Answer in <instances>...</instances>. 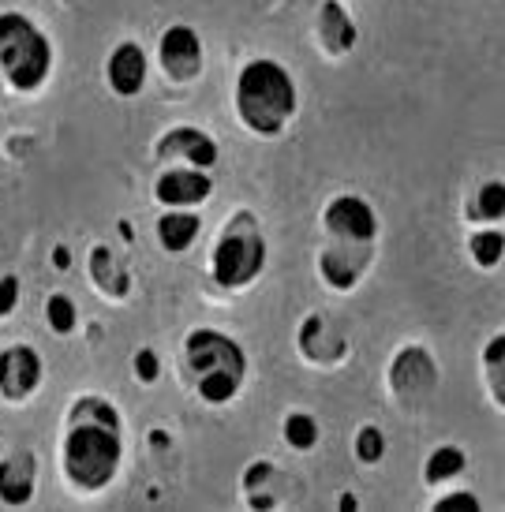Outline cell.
<instances>
[{
  "mask_svg": "<svg viewBox=\"0 0 505 512\" xmlns=\"http://www.w3.org/2000/svg\"><path fill=\"white\" fill-rule=\"evenodd\" d=\"M124 456L120 438V415L109 400L79 397L68 415V434H64V475L75 490L98 494L116 479Z\"/></svg>",
  "mask_w": 505,
  "mask_h": 512,
  "instance_id": "cell-1",
  "label": "cell"
},
{
  "mask_svg": "<svg viewBox=\"0 0 505 512\" xmlns=\"http://www.w3.org/2000/svg\"><path fill=\"white\" fill-rule=\"evenodd\" d=\"M296 105H300V94L289 68H281L270 57L244 64V72L236 79V113L251 135H262V139L281 135L296 116Z\"/></svg>",
  "mask_w": 505,
  "mask_h": 512,
  "instance_id": "cell-2",
  "label": "cell"
},
{
  "mask_svg": "<svg viewBox=\"0 0 505 512\" xmlns=\"http://www.w3.org/2000/svg\"><path fill=\"white\" fill-rule=\"evenodd\" d=\"M184 356H188V370L195 378V393L206 404H229L247 374V356L244 348L217 333V329H191L184 341Z\"/></svg>",
  "mask_w": 505,
  "mask_h": 512,
  "instance_id": "cell-3",
  "label": "cell"
},
{
  "mask_svg": "<svg viewBox=\"0 0 505 512\" xmlns=\"http://www.w3.org/2000/svg\"><path fill=\"white\" fill-rule=\"evenodd\" d=\"M53 45L23 12L0 15V72L12 90L34 94L49 79Z\"/></svg>",
  "mask_w": 505,
  "mask_h": 512,
  "instance_id": "cell-4",
  "label": "cell"
},
{
  "mask_svg": "<svg viewBox=\"0 0 505 512\" xmlns=\"http://www.w3.org/2000/svg\"><path fill=\"white\" fill-rule=\"evenodd\" d=\"M210 270L221 288H247L251 281H259V273L266 270V236L251 210L232 214L229 225L221 228Z\"/></svg>",
  "mask_w": 505,
  "mask_h": 512,
  "instance_id": "cell-5",
  "label": "cell"
},
{
  "mask_svg": "<svg viewBox=\"0 0 505 512\" xmlns=\"http://www.w3.org/2000/svg\"><path fill=\"white\" fill-rule=\"evenodd\" d=\"M375 262V240L360 243V240H337V236H326L322 251H318V273L322 281L337 292H348L363 281V273L371 270Z\"/></svg>",
  "mask_w": 505,
  "mask_h": 512,
  "instance_id": "cell-6",
  "label": "cell"
},
{
  "mask_svg": "<svg viewBox=\"0 0 505 512\" xmlns=\"http://www.w3.org/2000/svg\"><path fill=\"white\" fill-rule=\"evenodd\" d=\"M390 389L393 397L401 400V408H419V404H427L431 393L438 389V363L427 356V348H419V344H408L401 356L393 359L390 367Z\"/></svg>",
  "mask_w": 505,
  "mask_h": 512,
  "instance_id": "cell-7",
  "label": "cell"
},
{
  "mask_svg": "<svg viewBox=\"0 0 505 512\" xmlns=\"http://www.w3.org/2000/svg\"><path fill=\"white\" fill-rule=\"evenodd\" d=\"M322 228H326V236H337V240H378V217L371 202H363L360 195H337L322 210Z\"/></svg>",
  "mask_w": 505,
  "mask_h": 512,
  "instance_id": "cell-8",
  "label": "cell"
},
{
  "mask_svg": "<svg viewBox=\"0 0 505 512\" xmlns=\"http://www.w3.org/2000/svg\"><path fill=\"white\" fill-rule=\"evenodd\" d=\"M158 60L173 83H195L202 75V38L191 27L176 23L161 34Z\"/></svg>",
  "mask_w": 505,
  "mask_h": 512,
  "instance_id": "cell-9",
  "label": "cell"
},
{
  "mask_svg": "<svg viewBox=\"0 0 505 512\" xmlns=\"http://www.w3.org/2000/svg\"><path fill=\"white\" fill-rule=\"evenodd\" d=\"M300 352L315 367H337L348 356L345 329L333 322L330 314H311L300 326Z\"/></svg>",
  "mask_w": 505,
  "mask_h": 512,
  "instance_id": "cell-10",
  "label": "cell"
},
{
  "mask_svg": "<svg viewBox=\"0 0 505 512\" xmlns=\"http://www.w3.org/2000/svg\"><path fill=\"white\" fill-rule=\"evenodd\" d=\"M214 191V180L206 169H165L154 184V199L169 210H191L202 206Z\"/></svg>",
  "mask_w": 505,
  "mask_h": 512,
  "instance_id": "cell-11",
  "label": "cell"
},
{
  "mask_svg": "<svg viewBox=\"0 0 505 512\" xmlns=\"http://www.w3.org/2000/svg\"><path fill=\"white\" fill-rule=\"evenodd\" d=\"M42 385V359L27 344H15L0 352V397L4 400H27Z\"/></svg>",
  "mask_w": 505,
  "mask_h": 512,
  "instance_id": "cell-12",
  "label": "cell"
},
{
  "mask_svg": "<svg viewBox=\"0 0 505 512\" xmlns=\"http://www.w3.org/2000/svg\"><path fill=\"white\" fill-rule=\"evenodd\" d=\"M105 79L116 98H139L146 86V53L135 42H120L105 60Z\"/></svg>",
  "mask_w": 505,
  "mask_h": 512,
  "instance_id": "cell-13",
  "label": "cell"
},
{
  "mask_svg": "<svg viewBox=\"0 0 505 512\" xmlns=\"http://www.w3.org/2000/svg\"><path fill=\"white\" fill-rule=\"evenodd\" d=\"M158 157L161 161H176V157H184L191 169H214L217 165V143L199 128H173L158 146Z\"/></svg>",
  "mask_w": 505,
  "mask_h": 512,
  "instance_id": "cell-14",
  "label": "cell"
},
{
  "mask_svg": "<svg viewBox=\"0 0 505 512\" xmlns=\"http://www.w3.org/2000/svg\"><path fill=\"white\" fill-rule=\"evenodd\" d=\"M34 479H38V464L34 453L15 449L0 460V501L4 505H27L34 494Z\"/></svg>",
  "mask_w": 505,
  "mask_h": 512,
  "instance_id": "cell-15",
  "label": "cell"
},
{
  "mask_svg": "<svg viewBox=\"0 0 505 512\" xmlns=\"http://www.w3.org/2000/svg\"><path fill=\"white\" fill-rule=\"evenodd\" d=\"M315 30H318V42L326 45V53H333V57H345V53H352V45H356V23L348 19V12L337 0H322Z\"/></svg>",
  "mask_w": 505,
  "mask_h": 512,
  "instance_id": "cell-16",
  "label": "cell"
},
{
  "mask_svg": "<svg viewBox=\"0 0 505 512\" xmlns=\"http://www.w3.org/2000/svg\"><path fill=\"white\" fill-rule=\"evenodd\" d=\"M90 277H94L98 292H105L109 299L128 296L131 277H128V270H124L120 255H113L109 247H94V251H90Z\"/></svg>",
  "mask_w": 505,
  "mask_h": 512,
  "instance_id": "cell-17",
  "label": "cell"
},
{
  "mask_svg": "<svg viewBox=\"0 0 505 512\" xmlns=\"http://www.w3.org/2000/svg\"><path fill=\"white\" fill-rule=\"evenodd\" d=\"M202 221L191 210H169V214L158 221V243L169 251V255H184L191 243L199 240Z\"/></svg>",
  "mask_w": 505,
  "mask_h": 512,
  "instance_id": "cell-18",
  "label": "cell"
},
{
  "mask_svg": "<svg viewBox=\"0 0 505 512\" xmlns=\"http://www.w3.org/2000/svg\"><path fill=\"white\" fill-rule=\"evenodd\" d=\"M468 217L479 221V225H502L505 217V187L502 180H487V184L476 191V199L468 206Z\"/></svg>",
  "mask_w": 505,
  "mask_h": 512,
  "instance_id": "cell-19",
  "label": "cell"
},
{
  "mask_svg": "<svg viewBox=\"0 0 505 512\" xmlns=\"http://www.w3.org/2000/svg\"><path fill=\"white\" fill-rule=\"evenodd\" d=\"M464 464H468V456L457 449V445H442V449H434L427 456V468H423V483L427 486H442L449 483L453 475H461Z\"/></svg>",
  "mask_w": 505,
  "mask_h": 512,
  "instance_id": "cell-20",
  "label": "cell"
},
{
  "mask_svg": "<svg viewBox=\"0 0 505 512\" xmlns=\"http://www.w3.org/2000/svg\"><path fill=\"white\" fill-rule=\"evenodd\" d=\"M468 251H472V258H476V266H483V270H494V266L502 262V251H505L502 225H487V228H479V232H472Z\"/></svg>",
  "mask_w": 505,
  "mask_h": 512,
  "instance_id": "cell-21",
  "label": "cell"
},
{
  "mask_svg": "<svg viewBox=\"0 0 505 512\" xmlns=\"http://www.w3.org/2000/svg\"><path fill=\"white\" fill-rule=\"evenodd\" d=\"M483 370H487V385H491V393H494V404L505 408V337L502 333L487 344V352H483Z\"/></svg>",
  "mask_w": 505,
  "mask_h": 512,
  "instance_id": "cell-22",
  "label": "cell"
},
{
  "mask_svg": "<svg viewBox=\"0 0 505 512\" xmlns=\"http://www.w3.org/2000/svg\"><path fill=\"white\" fill-rule=\"evenodd\" d=\"M45 322H49V329H53V333H60V337L75 333V322H79L75 299L64 296V292H57V296L45 299Z\"/></svg>",
  "mask_w": 505,
  "mask_h": 512,
  "instance_id": "cell-23",
  "label": "cell"
},
{
  "mask_svg": "<svg viewBox=\"0 0 505 512\" xmlns=\"http://www.w3.org/2000/svg\"><path fill=\"white\" fill-rule=\"evenodd\" d=\"M285 441H289L292 449H300V453L315 449V445H318V423H315V415L292 412L289 419H285Z\"/></svg>",
  "mask_w": 505,
  "mask_h": 512,
  "instance_id": "cell-24",
  "label": "cell"
},
{
  "mask_svg": "<svg viewBox=\"0 0 505 512\" xmlns=\"http://www.w3.org/2000/svg\"><path fill=\"white\" fill-rule=\"evenodd\" d=\"M356 456H360L363 464H378L386 456V434L378 427H363L356 434Z\"/></svg>",
  "mask_w": 505,
  "mask_h": 512,
  "instance_id": "cell-25",
  "label": "cell"
},
{
  "mask_svg": "<svg viewBox=\"0 0 505 512\" xmlns=\"http://www.w3.org/2000/svg\"><path fill=\"white\" fill-rule=\"evenodd\" d=\"M431 509L434 512H461V509L479 512V501H476V494H472V490H453V494H446V498L434 501Z\"/></svg>",
  "mask_w": 505,
  "mask_h": 512,
  "instance_id": "cell-26",
  "label": "cell"
},
{
  "mask_svg": "<svg viewBox=\"0 0 505 512\" xmlns=\"http://www.w3.org/2000/svg\"><path fill=\"white\" fill-rule=\"evenodd\" d=\"M135 374H139V382L154 385L161 374V363H158V352L154 348H143V352H135Z\"/></svg>",
  "mask_w": 505,
  "mask_h": 512,
  "instance_id": "cell-27",
  "label": "cell"
},
{
  "mask_svg": "<svg viewBox=\"0 0 505 512\" xmlns=\"http://www.w3.org/2000/svg\"><path fill=\"white\" fill-rule=\"evenodd\" d=\"M19 307V277L15 273H4L0 277V318L12 314Z\"/></svg>",
  "mask_w": 505,
  "mask_h": 512,
  "instance_id": "cell-28",
  "label": "cell"
},
{
  "mask_svg": "<svg viewBox=\"0 0 505 512\" xmlns=\"http://www.w3.org/2000/svg\"><path fill=\"white\" fill-rule=\"evenodd\" d=\"M53 266H57V270H68V266H72V258H68V247H57V251H53Z\"/></svg>",
  "mask_w": 505,
  "mask_h": 512,
  "instance_id": "cell-29",
  "label": "cell"
}]
</instances>
